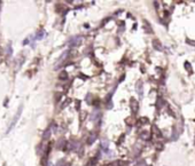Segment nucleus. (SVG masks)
<instances>
[{
  "mask_svg": "<svg viewBox=\"0 0 195 166\" xmlns=\"http://www.w3.org/2000/svg\"><path fill=\"white\" fill-rule=\"evenodd\" d=\"M135 166H145V161H144V160H141L140 163H138Z\"/></svg>",
  "mask_w": 195,
  "mask_h": 166,
  "instance_id": "412c9836",
  "label": "nucleus"
},
{
  "mask_svg": "<svg viewBox=\"0 0 195 166\" xmlns=\"http://www.w3.org/2000/svg\"><path fill=\"white\" fill-rule=\"evenodd\" d=\"M47 166H54V165H53L52 163H48V164H47Z\"/></svg>",
  "mask_w": 195,
  "mask_h": 166,
  "instance_id": "393cba45",
  "label": "nucleus"
},
{
  "mask_svg": "<svg viewBox=\"0 0 195 166\" xmlns=\"http://www.w3.org/2000/svg\"><path fill=\"white\" fill-rule=\"evenodd\" d=\"M60 99H61V94H56V95H55V101H59Z\"/></svg>",
  "mask_w": 195,
  "mask_h": 166,
  "instance_id": "aec40b11",
  "label": "nucleus"
},
{
  "mask_svg": "<svg viewBox=\"0 0 195 166\" xmlns=\"http://www.w3.org/2000/svg\"><path fill=\"white\" fill-rule=\"evenodd\" d=\"M69 102H70V99H68L66 102H64V103H63V105H62V108H64V107H67V105H68V103H69Z\"/></svg>",
  "mask_w": 195,
  "mask_h": 166,
  "instance_id": "6ab92c4d",
  "label": "nucleus"
},
{
  "mask_svg": "<svg viewBox=\"0 0 195 166\" xmlns=\"http://www.w3.org/2000/svg\"><path fill=\"white\" fill-rule=\"evenodd\" d=\"M22 110H23V105H21L20 107V109H18V111H17V113H16V116L14 117V119H13V122H11V125L8 127V132H10V129L13 128L14 126H15V124L17 123V120H18V118H20V116H21V112H22Z\"/></svg>",
  "mask_w": 195,
  "mask_h": 166,
  "instance_id": "f03ea898",
  "label": "nucleus"
},
{
  "mask_svg": "<svg viewBox=\"0 0 195 166\" xmlns=\"http://www.w3.org/2000/svg\"><path fill=\"white\" fill-rule=\"evenodd\" d=\"M140 122H141L142 124H147V123H148V119H147V118H140Z\"/></svg>",
  "mask_w": 195,
  "mask_h": 166,
  "instance_id": "f3484780",
  "label": "nucleus"
},
{
  "mask_svg": "<svg viewBox=\"0 0 195 166\" xmlns=\"http://www.w3.org/2000/svg\"><path fill=\"white\" fill-rule=\"evenodd\" d=\"M66 165V161L64 160H60V161H57V164H56V166H64Z\"/></svg>",
  "mask_w": 195,
  "mask_h": 166,
  "instance_id": "dca6fc26",
  "label": "nucleus"
},
{
  "mask_svg": "<svg viewBox=\"0 0 195 166\" xmlns=\"http://www.w3.org/2000/svg\"><path fill=\"white\" fill-rule=\"evenodd\" d=\"M130 107H131V110H132L133 113H137L138 110H139V104H138L137 100H134L133 97L131 99V104H130Z\"/></svg>",
  "mask_w": 195,
  "mask_h": 166,
  "instance_id": "7ed1b4c3",
  "label": "nucleus"
},
{
  "mask_svg": "<svg viewBox=\"0 0 195 166\" xmlns=\"http://www.w3.org/2000/svg\"><path fill=\"white\" fill-rule=\"evenodd\" d=\"M50 134H52V132H50L49 128L45 129V132L43 133V140H48L50 138Z\"/></svg>",
  "mask_w": 195,
  "mask_h": 166,
  "instance_id": "1a4fd4ad",
  "label": "nucleus"
},
{
  "mask_svg": "<svg viewBox=\"0 0 195 166\" xmlns=\"http://www.w3.org/2000/svg\"><path fill=\"white\" fill-rule=\"evenodd\" d=\"M79 101H76V108H77V110H79Z\"/></svg>",
  "mask_w": 195,
  "mask_h": 166,
  "instance_id": "b1692460",
  "label": "nucleus"
},
{
  "mask_svg": "<svg viewBox=\"0 0 195 166\" xmlns=\"http://www.w3.org/2000/svg\"><path fill=\"white\" fill-rule=\"evenodd\" d=\"M144 25H145V29L147 30V32H149V33H151L153 32V30H151V28H150V25H149V23L147 21H144Z\"/></svg>",
  "mask_w": 195,
  "mask_h": 166,
  "instance_id": "4468645a",
  "label": "nucleus"
},
{
  "mask_svg": "<svg viewBox=\"0 0 195 166\" xmlns=\"http://www.w3.org/2000/svg\"><path fill=\"white\" fill-rule=\"evenodd\" d=\"M44 35H45V32H44V30H40L38 33H37V36H36V39H41V38L44 37Z\"/></svg>",
  "mask_w": 195,
  "mask_h": 166,
  "instance_id": "2eb2a0df",
  "label": "nucleus"
},
{
  "mask_svg": "<svg viewBox=\"0 0 195 166\" xmlns=\"http://www.w3.org/2000/svg\"><path fill=\"white\" fill-rule=\"evenodd\" d=\"M8 55H11V53H13V51H11V47L10 46H8Z\"/></svg>",
  "mask_w": 195,
  "mask_h": 166,
  "instance_id": "4be33fe9",
  "label": "nucleus"
},
{
  "mask_svg": "<svg viewBox=\"0 0 195 166\" xmlns=\"http://www.w3.org/2000/svg\"><path fill=\"white\" fill-rule=\"evenodd\" d=\"M82 40H83V38L80 37V36H76V37L71 38V39L68 41V46L70 47V48H73V47H78L80 44H82Z\"/></svg>",
  "mask_w": 195,
  "mask_h": 166,
  "instance_id": "f257e3e1",
  "label": "nucleus"
},
{
  "mask_svg": "<svg viewBox=\"0 0 195 166\" xmlns=\"http://www.w3.org/2000/svg\"><path fill=\"white\" fill-rule=\"evenodd\" d=\"M185 65H186V69H187L188 71H192V69H190V64H188V62H186Z\"/></svg>",
  "mask_w": 195,
  "mask_h": 166,
  "instance_id": "a211bd4d",
  "label": "nucleus"
},
{
  "mask_svg": "<svg viewBox=\"0 0 195 166\" xmlns=\"http://www.w3.org/2000/svg\"><path fill=\"white\" fill-rule=\"evenodd\" d=\"M48 128L50 129V132H52V133H56V131H57V125H56V123L52 122V123H50V125H49V127H48Z\"/></svg>",
  "mask_w": 195,
  "mask_h": 166,
  "instance_id": "9b49d317",
  "label": "nucleus"
},
{
  "mask_svg": "<svg viewBox=\"0 0 195 166\" xmlns=\"http://www.w3.org/2000/svg\"><path fill=\"white\" fill-rule=\"evenodd\" d=\"M59 79L60 80H67L68 79V72L64 70V71H62L61 73L59 74Z\"/></svg>",
  "mask_w": 195,
  "mask_h": 166,
  "instance_id": "9d476101",
  "label": "nucleus"
},
{
  "mask_svg": "<svg viewBox=\"0 0 195 166\" xmlns=\"http://www.w3.org/2000/svg\"><path fill=\"white\" fill-rule=\"evenodd\" d=\"M137 92H138V94L142 97V95H144V90H142V81L141 80H139L137 83Z\"/></svg>",
  "mask_w": 195,
  "mask_h": 166,
  "instance_id": "0eeeda50",
  "label": "nucleus"
},
{
  "mask_svg": "<svg viewBox=\"0 0 195 166\" xmlns=\"http://www.w3.org/2000/svg\"><path fill=\"white\" fill-rule=\"evenodd\" d=\"M108 145H109V142L107 140H103L101 142V148H102V151L105 154H109V149H108Z\"/></svg>",
  "mask_w": 195,
  "mask_h": 166,
  "instance_id": "20e7f679",
  "label": "nucleus"
},
{
  "mask_svg": "<svg viewBox=\"0 0 195 166\" xmlns=\"http://www.w3.org/2000/svg\"><path fill=\"white\" fill-rule=\"evenodd\" d=\"M95 139H96V134H92V135H89L88 136V139H87V144H92V143L95 141Z\"/></svg>",
  "mask_w": 195,
  "mask_h": 166,
  "instance_id": "f8f14e48",
  "label": "nucleus"
},
{
  "mask_svg": "<svg viewBox=\"0 0 195 166\" xmlns=\"http://www.w3.org/2000/svg\"><path fill=\"white\" fill-rule=\"evenodd\" d=\"M187 44H189V45H193V46H195V42H194V41H192V40H187Z\"/></svg>",
  "mask_w": 195,
  "mask_h": 166,
  "instance_id": "5701e85b",
  "label": "nucleus"
},
{
  "mask_svg": "<svg viewBox=\"0 0 195 166\" xmlns=\"http://www.w3.org/2000/svg\"><path fill=\"white\" fill-rule=\"evenodd\" d=\"M92 120H96V122L100 123V119H101V113L99 112V111H95V112H93V115H92Z\"/></svg>",
  "mask_w": 195,
  "mask_h": 166,
  "instance_id": "6e6552de",
  "label": "nucleus"
},
{
  "mask_svg": "<svg viewBox=\"0 0 195 166\" xmlns=\"http://www.w3.org/2000/svg\"><path fill=\"white\" fill-rule=\"evenodd\" d=\"M153 47L156 49V51H162L163 49V46H162V44H161L160 41H158L157 39H155V40H153Z\"/></svg>",
  "mask_w": 195,
  "mask_h": 166,
  "instance_id": "39448f33",
  "label": "nucleus"
},
{
  "mask_svg": "<svg viewBox=\"0 0 195 166\" xmlns=\"http://www.w3.org/2000/svg\"><path fill=\"white\" fill-rule=\"evenodd\" d=\"M67 145V141L66 140H63V139H61V140H59V142H57V144H56V149H59V150H63V148Z\"/></svg>",
  "mask_w": 195,
  "mask_h": 166,
  "instance_id": "423d86ee",
  "label": "nucleus"
},
{
  "mask_svg": "<svg viewBox=\"0 0 195 166\" xmlns=\"http://www.w3.org/2000/svg\"><path fill=\"white\" fill-rule=\"evenodd\" d=\"M140 138L144 139V140H148L149 139V133L147 131H144L141 134H140Z\"/></svg>",
  "mask_w": 195,
  "mask_h": 166,
  "instance_id": "ddd939ff",
  "label": "nucleus"
}]
</instances>
